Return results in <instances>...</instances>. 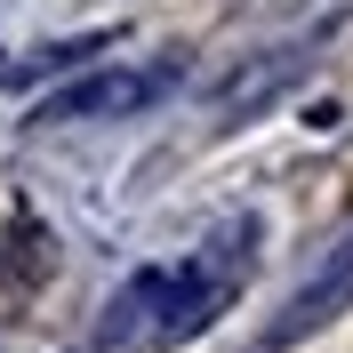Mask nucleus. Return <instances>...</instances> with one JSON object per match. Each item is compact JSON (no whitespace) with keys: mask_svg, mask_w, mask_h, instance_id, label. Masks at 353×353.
Returning a JSON list of instances; mask_svg holds the SVG:
<instances>
[{"mask_svg":"<svg viewBox=\"0 0 353 353\" xmlns=\"http://www.w3.org/2000/svg\"><path fill=\"white\" fill-rule=\"evenodd\" d=\"M176 72L169 65H153V72H88V81H72V88H57L32 121H112V112H137V105H153L161 88H169Z\"/></svg>","mask_w":353,"mask_h":353,"instance_id":"obj_1","label":"nucleus"},{"mask_svg":"<svg viewBox=\"0 0 353 353\" xmlns=\"http://www.w3.org/2000/svg\"><path fill=\"white\" fill-rule=\"evenodd\" d=\"M345 305H353V241H345V249H337V257H330V273H321V281H313V289H297V305H289L281 321L265 330V345L281 353V345H297V337L330 330V321H337V313H345Z\"/></svg>","mask_w":353,"mask_h":353,"instance_id":"obj_2","label":"nucleus"}]
</instances>
